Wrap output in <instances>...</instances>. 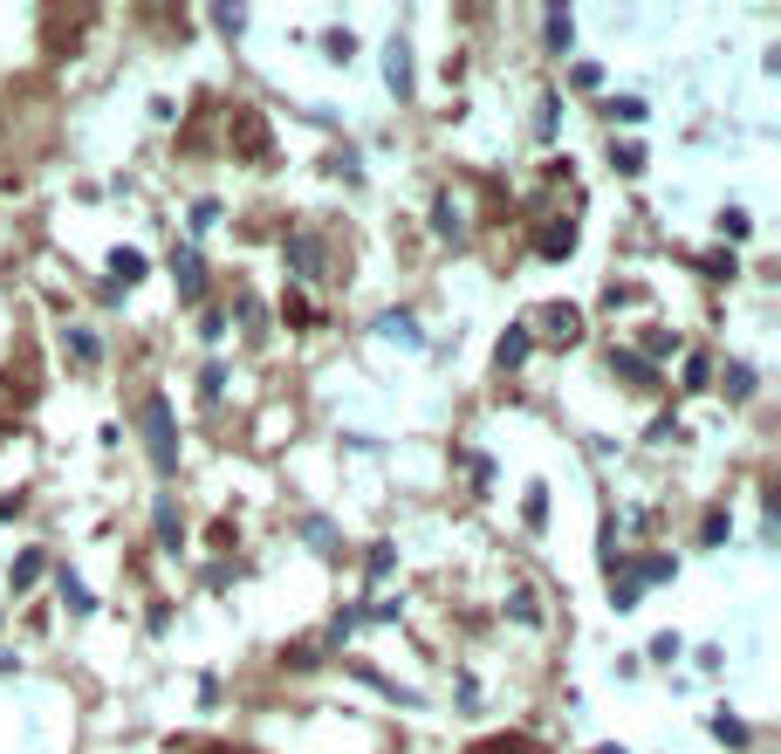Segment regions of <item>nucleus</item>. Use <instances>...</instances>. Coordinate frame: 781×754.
<instances>
[{
    "label": "nucleus",
    "mask_w": 781,
    "mask_h": 754,
    "mask_svg": "<svg viewBox=\"0 0 781 754\" xmlns=\"http://www.w3.org/2000/svg\"><path fill=\"white\" fill-rule=\"evenodd\" d=\"M144 446H151L158 473H179V425H172V398H144Z\"/></svg>",
    "instance_id": "1"
},
{
    "label": "nucleus",
    "mask_w": 781,
    "mask_h": 754,
    "mask_svg": "<svg viewBox=\"0 0 781 754\" xmlns=\"http://www.w3.org/2000/svg\"><path fill=\"white\" fill-rule=\"evenodd\" d=\"M384 82H390V97H412V49L398 35L384 42Z\"/></svg>",
    "instance_id": "2"
},
{
    "label": "nucleus",
    "mask_w": 781,
    "mask_h": 754,
    "mask_svg": "<svg viewBox=\"0 0 781 754\" xmlns=\"http://www.w3.org/2000/svg\"><path fill=\"white\" fill-rule=\"evenodd\" d=\"M542 330H548L555 343H576V337H583V309H569V302H548V309H542Z\"/></svg>",
    "instance_id": "3"
},
{
    "label": "nucleus",
    "mask_w": 781,
    "mask_h": 754,
    "mask_svg": "<svg viewBox=\"0 0 781 754\" xmlns=\"http://www.w3.org/2000/svg\"><path fill=\"white\" fill-rule=\"evenodd\" d=\"M172 275H179L185 295H199V288H206V260H199V247H185V240H179V254H172Z\"/></svg>",
    "instance_id": "4"
},
{
    "label": "nucleus",
    "mask_w": 781,
    "mask_h": 754,
    "mask_svg": "<svg viewBox=\"0 0 781 754\" xmlns=\"http://www.w3.org/2000/svg\"><path fill=\"white\" fill-rule=\"evenodd\" d=\"M528 350H535V337H528V323H514V330H507V337H500V350H494V364H500V370H521V364H528Z\"/></svg>",
    "instance_id": "5"
},
{
    "label": "nucleus",
    "mask_w": 781,
    "mask_h": 754,
    "mask_svg": "<svg viewBox=\"0 0 781 754\" xmlns=\"http://www.w3.org/2000/svg\"><path fill=\"white\" fill-rule=\"evenodd\" d=\"M569 247H576L569 227H542V240H535V254H542V260H569Z\"/></svg>",
    "instance_id": "6"
},
{
    "label": "nucleus",
    "mask_w": 781,
    "mask_h": 754,
    "mask_svg": "<svg viewBox=\"0 0 781 754\" xmlns=\"http://www.w3.org/2000/svg\"><path fill=\"white\" fill-rule=\"evenodd\" d=\"M110 275H117V288L144 282V254H137V247H117V254H110Z\"/></svg>",
    "instance_id": "7"
},
{
    "label": "nucleus",
    "mask_w": 781,
    "mask_h": 754,
    "mask_svg": "<svg viewBox=\"0 0 781 754\" xmlns=\"http://www.w3.org/2000/svg\"><path fill=\"white\" fill-rule=\"evenodd\" d=\"M288 260H295L302 275H315V268H322V247H315L309 234H295V240H288Z\"/></svg>",
    "instance_id": "8"
},
{
    "label": "nucleus",
    "mask_w": 781,
    "mask_h": 754,
    "mask_svg": "<svg viewBox=\"0 0 781 754\" xmlns=\"http://www.w3.org/2000/svg\"><path fill=\"white\" fill-rule=\"evenodd\" d=\"M62 597H69V610H97V597H89V583L76 570H62Z\"/></svg>",
    "instance_id": "9"
},
{
    "label": "nucleus",
    "mask_w": 781,
    "mask_h": 754,
    "mask_svg": "<svg viewBox=\"0 0 781 754\" xmlns=\"http://www.w3.org/2000/svg\"><path fill=\"white\" fill-rule=\"evenodd\" d=\"M521 521H528V528H542V521H548V487H542V480H535L528 501H521Z\"/></svg>",
    "instance_id": "10"
},
{
    "label": "nucleus",
    "mask_w": 781,
    "mask_h": 754,
    "mask_svg": "<svg viewBox=\"0 0 781 754\" xmlns=\"http://www.w3.org/2000/svg\"><path fill=\"white\" fill-rule=\"evenodd\" d=\"M179 535H185V528H179V508H172V501H158V542L179 548Z\"/></svg>",
    "instance_id": "11"
},
{
    "label": "nucleus",
    "mask_w": 781,
    "mask_h": 754,
    "mask_svg": "<svg viewBox=\"0 0 781 754\" xmlns=\"http://www.w3.org/2000/svg\"><path fill=\"white\" fill-rule=\"evenodd\" d=\"M548 42H555V49H569V42H576V21H569V7H548Z\"/></svg>",
    "instance_id": "12"
},
{
    "label": "nucleus",
    "mask_w": 781,
    "mask_h": 754,
    "mask_svg": "<svg viewBox=\"0 0 781 754\" xmlns=\"http://www.w3.org/2000/svg\"><path fill=\"white\" fill-rule=\"evenodd\" d=\"M645 583H672V556H645V563H638V590H645Z\"/></svg>",
    "instance_id": "13"
},
{
    "label": "nucleus",
    "mask_w": 781,
    "mask_h": 754,
    "mask_svg": "<svg viewBox=\"0 0 781 754\" xmlns=\"http://www.w3.org/2000/svg\"><path fill=\"white\" fill-rule=\"evenodd\" d=\"M377 330H384V337H405V343H418V323L405 309H390V315H377Z\"/></svg>",
    "instance_id": "14"
},
{
    "label": "nucleus",
    "mask_w": 781,
    "mask_h": 754,
    "mask_svg": "<svg viewBox=\"0 0 781 754\" xmlns=\"http://www.w3.org/2000/svg\"><path fill=\"white\" fill-rule=\"evenodd\" d=\"M713 741H727V748H740V741H747V727H740V713H713Z\"/></svg>",
    "instance_id": "15"
},
{
    "label": "nucleus",
    "mask_w": 781,
    "mask_h": 754,
    "mask_svg": "<svg viewBox=\"0 0 781 754\" xmlns=\"http://www.w3.org/2000/svg\"><path fill=\"white\" fill-rule=\"evenodd\" d=\"M432 227H439L445 240H460V213H452V199H445V192L432 199Z\"/></svg>",
    "instance_id": "16"
},
{
    "label": "nucleus",
    "mask_w": 781,
    "mask_h": 754,
    "mask_svg": "<svg viewBox=\"0 0 781 754\" xmlns=\"http://www.w3.org/2000/svg\"><path fill=\"white\" fill-rule=\"evenodd\" d=\"M610 364H617V377H630V385H651V364H645V357H630V350H617Z\"/></svg>",
    "instance_id": "17"
},
{
    "label": "nucleus",
    "mask_w": 781,
    "mask_h": 754,
    "mask_svg": "<svg viewBox=\"0 0 781 754\" xmlns=\"http://www.w3.org/2000/svg\"><path fill=\"white\" fill-rule=\"evenodd\" d=\"M322 49L336 55V62H350V55H357V35H350V27H329V35H322Z\"/></svg>",
    "instance_id": "18"
},
{
    "label": "nucleus",
    "mask_w": 781,
    "mask_h": 754,
    "mask_svg": "<svg viewBox=\"0 0 781 754\" xmlns=\"http://www.w3.org/2000/svg\"><path fill=\"white\" fill-rule=\"evenodd\" d=\"M69 350H76V364H97V357H104V343L89 337V330H69Z\"/></svg>",
    "instance_id": "19"
},
{
    "label": "nucleus",
    "mask_w": 781,
    "mask_h": 754,
    "mask_svg": "<svg viewBox=\"0 0 781 754\" xmlns=\"http://www.w3.org/2000/svg\"><path fill=\"white\" fill-rule=\"evenodd\" d=\"M42 576V548H21V563H14V590H27Z\"/></svg>",
    "instance_id": "20"
},
{
    "label": "nucleus",
    "mask_w": 781,
    "mask_h": 754,
    "mask_svg": "<svg viewBox=\"0 0 781 754\" xmlns=\"http://www.w3.org/2000/svg\"><path fill=\"white\" fill-rule=\"evenodd\" d=\"M610 597H617V610H630L638 603V576H610Z\"/></svg>",
    "instance_id": "21"
},
{
    "label": "nucleus",
    "mask_w": 781,
    "mask_h": 754,
    "mask_svg": "<svg viewBox=\"0 0 781 754\" xmlns=\"http://www.w3.org/2000/svg\"><path fill=\"white\" fill-rule=\"evenodd\" d=\"M569 82H576V89H597L603 69H597V62H576V76H569Z\"/></svg>",
    "instance_id": "22"
},
{
    "label": "nucleus",
    "mask_w": 781,
    "mask_h": 754,
    "mask_svg": "<svg viewBox=\"0 0 781 754\" xmlns=\"http://www.w3.org/2000/svg\"><path fill=\"white\" fill-rule=\"evenodd\" d=\"M199 391H206V398H220V391H227V370H220V364H206V377H199Z\"/></svg>",
    "instance_id": "23"
},
{
    "label": "nucleus",
    "mask_w": 781,
    "mask_h": 754,
    "mask_svg": "<svg viewBox=\"0 0 781 754\" xmlns=\"http://www.w3.org/2000/svg\"><path fill=\"white\" fill-rule=\"evenodd\" d=\"M597 754H624V748H597Z\"/></svg>",
    "instance_id": "24"
}]
</instances>
